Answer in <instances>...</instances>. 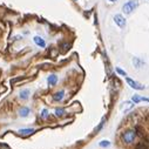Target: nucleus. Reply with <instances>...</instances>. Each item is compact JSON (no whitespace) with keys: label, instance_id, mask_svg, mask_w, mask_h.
Wrapping results in <instances>:
<instances>
[{"label":"nucleus","instance_id":"obj_16","mask_svg":"<svg viewBox=\"0 0 149 149\" xmlns=\"http://www.w3.org/2000/svg\"><path fill=\"white\" fill-rule=\"evenodd\" d=\"M99 146H100V147H102V148H107V147H109V146H110V142L104 140V141H101V142L99 143Z\"/></svg>","mask_w":149,"mask_h":149},{"label":"nucleus","instance_id":"obj_1","mask_svg":"<svg viewBox=\"0 0 149 149\" xmlns=\"http://www.w3.org/2000/svg\"><path fill=\"white\" fill-rule=\"evenodd\" d=\"M136 137H137V132H136V129H133V128L127 129V130L122 134V141H123L126 144H132V143H134V141L136 140Z\"/></svg>","mask_w":149,"mask_h":149},{"label":"nucleus","instance_id":"obj_12","mask_svg":"<svg viewBox=\"0 0 149 149\" xmlns=\"http://www.w3.org/2000/svg\"><path fill=\"white\" fill-rule=\"evenodd\" d=\"M133 63H134V66H135L136 68H140V67H142V66L144 65V62H143L141 59H139V58H134V59H133Z\"/></svg>","mask_w":149,"mask_h":149},{"label":"nucleus","instance_id":"obj_18","mask_svg":"<svg viewBox=\"0 0 149 149\" xmlns=\"http://www.w3.org/2000/svg\"><path fill=\"white\" fill-rule=\"evenodd\" d=\"M141 101H147V102H149V97H146V96H141Z\"/></svg>","mask_w":149,"mask_h":149},{"label":"nucleus","instance_id":"obj_15","mask_svg":"<svg viewBox=\"0 0 149 149\" xmlns=\"http://www.w3.org/2000/svg\"><path fill=\"white\" fill-rule=\"evenodd\" d=\"M132 101H133L134 103H139V102H141V96L137 95V94H135V95L132 96Z\"/></svg>","mask_w":149,"mask_h":149},{"label":"nucleus","instance_id":"obj_10","mask_svg":"<svg viewBox=\"0 0 149 149\" xmlns=\"http://www.w3.org/2000/svg\"><path fill=\"white\" fill-rule=\"evenodd\" d=\"M47 82H48V86H55L58 84V77L55 74H51L47 79Z\"/></svg>","mask_w":149,"mask_h":149},{"label":"nucleus","instance_id":"obj_4","mask_svg":"<svg viewBox=\"0 0 149 149\" xmlns=\"http://www.w3.org/2000/svg\"><path fill=\"white\" fill-rule=\"evenodd\" d=\"M126 81H127V84H128L132 88H134V89H143V88H144L143 85L139 84L137 81H135V80H133V79H130V78H126Z\"/></svg>","mask_w":149,"mask_h":149},{"label":"nucleus","instance_id":"obj_11","mask_svg":"<svg viewBox=\"0 0 149 149\" xmlns=\"http://www.w3.org/2000/svg\"><path fill=\"white\" fill-rule=\"evenodd\" d=\"M29 95H31V91L29 89H22V91L19 92V97L21 100H27L29 97Z\"/></svg>","mask_w":149,"mask_h":149},{"label":"nucleus","instance_id":"obj_5","mask_svg":"<svg viewBox=\"0 0 149 149\" xmlns=\"http://www.w3.org/2000/svg\"><path fill=\"white\" fill-rule=\"evenodd\" d=\"M33 41H34V44H35L36 46H39V47H41V48H45V47H46V41L41 38V36H39V35L34 36Z\"/></svg>","mask_w":149,"mask_h":149},{"label":"nucleus","instance_id":"obj_19","mask_svg":"<svg viewBox=\"0 0 149 149\" xmlns=\"http://www.w3.org/2000/svg\"><path fill=\"white\" fill-rule=\"evenodd\" d=\"M109 1H111V3H115V1H116V0H109Z\"/></svg>","mask_w":149,"mask_h":149},{"label":"nucleus","instance_id":"obj_2","mask_svg":"<svg viewBox=\"0 0 149 149\" xmlns=\"http://www.w3.org/2000/svg\"><path fill=\"white\" fill-rule=\"evenodd\" d=\"M137 6H139L137 0H129V1H127V3L122 6V11L125 12V14H130Z\"/></svg>","mask_w":149,"mask_h":149},{"label":"nucleus","instance_id":"obj_9","mask_svg":"<svg viewBox=\"0 0 149 149\" xmlns=\"http://www.w3.org/2000/svg\"><path fill=\"white\" fill-rule=\"evenodd\" d=\"M63 96H65V91L61 89V91H58L56 93L53 94V100L54 101H61L63 99Z\"/></svg>","mask_w":149,"mask_h":149},{"label":"nucleus","instance_id":"obj_17","mask_svg":"<svg viewBox=\"0 0 149 149\" xmlns=\"http://www.w3.org/2000/svg\"><path fill=\"white\" fill-rule=\"evenodd\" d=\"M116 72L120 74V75H123V77H126V75H127V73H126L123 69H121L120 67H116Z\"/></svg>","mask_w":149,"mask_h":149},{"label":"nucleus","instance_id":"obj_13","mask_svg":"<svg viewBox=\"0 0 149 149\" xmlns=\"http://www.w3.org/2000/svg\"><path fill=\"white\" fill-rule=\"evenodd\" d=\"M40 116H41V119H47L49 116V110L46 109V108H44L41 110V113H40Z\"/></svg>","mask_w":149,"mask_h":149},{"label":"nucleus","instance_id":"obj_7","mask_svg":"<svg viewBox=\"0 0 149 149\" xmlns=\"http://www.w3.org/2000/svg\"><path fill=\"white\" fill-rule=\"evenodd\" d=\"M134 104H135V103H134L133 101H127V102H123V103H121L120 108L122 109V111H127V110H129V109H133Z\"/></svg>","mask_w":149,"mask_h":149},{"label":"nucleus","instance_id":"obj_8","mask_svg":"<svg viewBox=\"0 0 149 149\" xmlns=\"http://www.w3.org/2000/svg\"><path fill=\"white\" fill-rule=\"evenodd\" d=\"M19 116H21V118H26V116H28L29 114H31V109L28 108V107H21L20 109H19Z\"/></svg>","mask_w":149,"mask_h":149},{"label":"nucleus","instance_id":"obj_14","mask_svg":"<svg viewBox=\"0 0 149 149\" xmlns=\"http://www.w3.org/2000/svg\"><path fill=\"white\" fill-rule=\"evenodd\" d=\"M55 115H56L58 118L63 116V115H65V109H63V108H56V109H55Z\"/></svg>","mask_w":149,"mask_h":149},{"label":"nucleus","instance_id":"obj_6","mask_svg":"<svg viewBox=\"0 0 149 149\" xmlns=\"http://www.w3.org/2000/svg\"><path fill=\"white\" fill-rule=\"evenodd\" d=\"M34 132H35L34 128H20L18 130V134L22 135V136H28V135H32Z\"/></svg>","mask_w":149,"mask_h":149},{"label":"nucleus","instance_id":"obj_3","mask_svg":"<svg viewBox=\"0 0 149 149\" xmlns=\"http://www.w3.org/2000/svg\"><path fill=\"white\" fill-rule=\"evenodd\" d=\"M114 21H115V24L120 28H125V26H126V19L121 14H115L114 15Z\"/></svg>","mask_w":149,"mask_h":149}]
</instances>
